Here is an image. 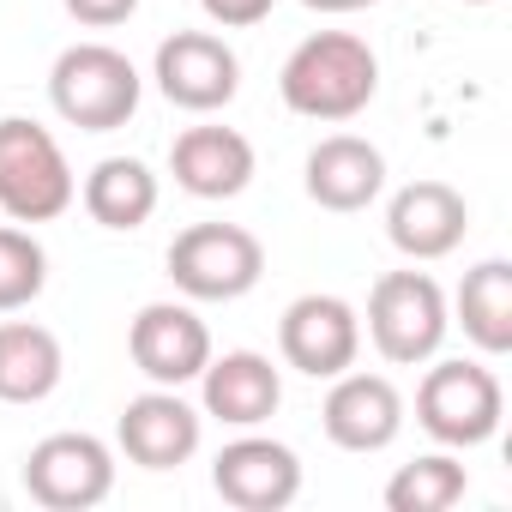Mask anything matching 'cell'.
<instances>
[{"mask_svg": "<svg viewBox=\"0 0 512 512\" xmlns=\"http://www.w3.org/2000/svg\"><path fill=\"white\" fill-rule=\"evenodd\" d=\"M278 91L302 121H356L380 91V55L356 31H314L290 49Z\"/></svg>", "mask_w": 512, "mask_h": 512, "instance_id": "6da1fadb", "label": "cell"}, {"mask_svg": "<svg viewBox=\"0 0 512 512\" xmlns=\"http://www.w3.org/2000/svg\"><path fill=\"white\" fill-rule=\"evenodd\" d=\"M139 97H145L139 67L121 49H109V43H73L49 67V103L79 133H115V127H127L139 115Z\"/></svg>", "mask_w": 512, "mask_h": 512, "instance_id": "7a4b0ae2", "label": "cell"}, {"mask_svg": "<svg viewBox=\"0 0 512 512\" xmlns=\"http://www.w3.org/2000/svg\"><path fill=\"white\" fill-rule=\"evenodd\" d=\"M79 199L61 139L31 115H0V211L13 223H55Z\"/></svg>", "mask_w": 512, "mask_h": 512, "instance_id": "3957f363", "label": "cell"}, {"mask_svg": "<svg viewBox=\"0 0 512 512\" xmlns=\"http://www.w3.org/2000/svg\"><path fill=\"white\" fill-rule=\"evenodd\" d=\"M500 416H506V392H500L494 368H482V362H464V356L434 362L416 386V422L446 452L488 446L500 434Z\"/></svg>", "mask_w": 512, "mask_h": 512, "instance_id": "277c9868", "label": "cell"}, {"mask_svg": "<svg viewBox=\"0 0 512 512\" xmlns=\"http://www.w3.org/2000/svg\"><path fill=\"white\" fill-rule=\"evenodd\" d=\"M169 278L187 302H241L266 278V247L241 223H187L169 241Z\"/></svg>", "mask_w": 512, "mask_h": 512, "instance_id": "5b68a950", "label": "cell"}, {"mask_svg": "<svg viewBox=\"0 0 512 512\" xmlns=\"http://www.w3.org/2000/svg\"><path fill=\"white\" fill-rule=\"evenodd\" d=\"M446 332H452V308L428 272H386L368 290V338L392 368L434 362Z\"/></svg>", "mask_w": 512, "mask_h": 512, "instance_id": "8992f818", "label": "cell"}, {"mask_svg": "<svg viewBox=\"0 0 512 512\" xmlns=\"http://www.w3.org/2000/svg\"><path fill=\"white\" fill-rule=\"evenodd\" d=\"M115 488V452L97 434H49L25 458V494L49 512H91Z\"/></svg>", "mask_w": 512, "mask_h": 512, "instance_id": "52a82bcc", "label": "cell"}, {"mask_svg": "<svg viewBox=\"0 0 512 512\" xmlns=\"http://www.w3.org/2000/svg\"><path fill=\"white\" fill-rule=\"evenodd\" d=\"M151 79L157 91L187 109V115H211V109H229L235 91H241V61L235 49L217 37V31H175L157 43V61H151Z\"/></svg>", "mask_w": 512, "mask_h": 512, "instance_id": "ba28073f", "label": "cell"}, {"mask_svg": "<svg viewBox=\"0 0 512 512\" xmlns=\"http://www.w3.org/2000/svg\"><path fill=\"white\" fill-rule=\"evenodd\" d=\"M211 488L235 512H284L302 494V458L272 434L241 428V440H229L211 458Z\"/></svg>", "mask_w": 512, "mask_h": 512, "instance_id": "9c48e42d", "label": "cell"}, {"mask_svg": "<svg viewBox=\"0 0 512 512\" xmlns=\"http://www.w3.org/2000/svg\"><path fill=\"white\" fill-rule=\"evenodd\" d=\"M278 350L296 374L308 380H332L344 368H356V350H362V314L344 302V296H296L278 320Z\"/></svg>", "mask_w": 512, "mask_h": 512, "instance_id": "30bf717a", "label": "cell"}, {"mask_svg": "<svg viewBox=\"0 0 512 512\" xmlns=\"http://www.w3.org/2000/svg\"><path fill=\"white\" fill-rule=\"evenodd\" d=\"M127 356L151 386H193L211 362V332L187 302H145L127 326Z\"/></svg>", "mask_w": 512, "mask_h": 512, "instance_id": "8fae6325", "label": "cell"}, {"mask_svg": "<svg viewBox=\"0 0 512 512\" xmlns=\"http://www.w3.org/2000/svg\"><path fill=\"white\" fill-rule=\"evenodd\" d=\"M199 434H205V410H193L175 386H151V392L127 398V410L115 422V446L139 470H181L199 452Z\"/></svg>", "mask_w": 512, "mask_h": 512, "instance_id": "7c38bea8", "label": "cell"}, {"mask_svg": "<svg viewBox=\"0 0 512 512\" xmlns=\"http://www.w3.org/2000/svg\"><path fill=\"white\" fill-rule=\"evenodd\" d=\"M320 428L344 452H386L404 434V398L386 374H332V392L320 404Z\"/></svg>", "mask_w": 512, "mask_h": 512, "instance_id": "4fadbf2b", "label": "cell"}, {"mask_svg": "<svg viewBox=\"0 0 512 512\" xmlns=\"http://www.w3.org/2000/svg\"><path fill=\"white\" fill-rule=\"evenodd\" d=\"M386 235H392V247L404 253V260H416V266L446 260V253H458L464 235H470V205L446 181H410L386 205Z\"/></svg>", "mask_w": 512, "mask_h": 512, "instance_id": "5bb4252c", "label": "cell"}, {"mask_svg": "<svg viewBox=\"0 0 512 512\" xmlns=\"http://www.w3.org/2000/svg\"><path fill=\"white\" fill-rule=\"evenodd\" d=\"M199 404H205V416H217L223 428H260V422L278 416L284 380H278L272 356H260V350H223V356H211L205 374H199Z\"/></svg>", "mask_w": 512, "mask_h": 512, "instance_id": "9a60e30c", "label": "cell"}, {"mask_svg": "<svg viewBox=\"0 0 512 512\" xmlns=\"http://www.w3.org/2000/svg\"><path fill=\"white\" fill-rule=\"evenodd\" d=\"M302 187H308V199L320 211H344V217L368 211L380 199V187H386V157H380V145H368L356 133H332V139H320L308 151Z\"/></svg>", "mask_w": 512, "mask_h": 512, "instance_id": "2e32d148", "label": "cell"}, {"mask_svg": "<svg viewBox=\"0 0 512 512\" xmlns=\"http://www.w3.org/2000/svg\"><path fill=\"white\" fill-rule=\"evenodd\" d=\"M169 175L193 199H235L253 181V145L235 127H187L169 145Z\"/></svg>", "mask_w": 512, "mask_h": 512, "instance_id": "e0dca14e", "label": "cell"}, {"mask_svg": "<svg viewBox=\"0 0 512 512\" xmlns=\"http://www.w3.org/2000/svg\"><path fill=\"white\" fill-rule=\"evenodd\" d=\"M67 374L61 338L37 320H0V404H43Z\"/></svg>", "mask_w": 512, "mask_h": 512, "instance_id": "ac0fdd59", "label": "cell"}, {"mask_svg": "<svg viewBox=\"0 0 512 512\" xmlns=\"http://www.w3.org/2000/svg\"><path fill=\"white\" fill-rule=\"evenodd\" d=\"M452 314L482 356H506L512 350V266L506 260L470 266L458 296H452Z\"/></svg>", "mask_w": 512, "mask_h": 512, "instance_id": "d6986e66", "label": "cell"}, {"mask_svg": "<svg viewBox=\"0 0 512 512\" xmlns=\"http://www.w3.org/2000/svg\"><path fill=\"white\" fill-rule=\"evenodd\" d=\"M85 211H91V223L121 229V235L145 229L151 211H157V175L139 157H103L85 175Z\"/></svg>", "mask_w": 512, "mask_h": 512, "instance_id": "ffe728a7", "label": "cell"}, {"mask_svg": "<svg viewBox=\"0 0 512 512\" xmlns=\"http://www.w3.org/2000/svg\"><path fill=\"white\" fill-rule=\"evenodd\" d=\"M470 488V470L452 452H428L416 464H398V476L386 482V506L392 512H446L458 506Z\"/></svg>", "mask_w": 512, "mask_h": 512, "instance_id": "44dd1931", "label": "cell"}, {"mask_svg": "<svg viewBox=\"0 0 512 512\" xmlns=\"http://www.w3.org/2000/svg\"><path fill=\"white\" fill-rule=\"evenodd\" d=\"M49 284V253L31 229L0 223V314H19L43 296Z\"/></svg>", "mask_w": 512, "mask_h": 512, "instance_id": "7402d4cb", "label": "cell"}, {"mask_svg": "<svg viewBox=\"0 0 512 512\" xmlns=\"http://www.w3.org/2000/svg\"><path fill=\"white\" fill-rule=\"evenodd\" d=\"M61 7L91 31H115V25H127L139 13V0H61Z\"/></svg>", "mask_w": 512, "mask_h": 512, "instance_id": "603a6c76", "label": "cell"}, {"mask_svg": "<svg viewBox=\"0 0 512 512\" xmlns=\"http://www.w3.org/2000/svg\"><path fill=\"white\" fill-rule=\"evenodd\" d=\"M205 19L223 25V31H247V25H260L272 13V0H199Z\"/></svg>", "mask_w": 512, "mask_h": 512, "instance_id": "cb8c5ba5", "label": "cell"}, {"mask_svg": "<svg viewBox=\"0 0 512 512\" xmlns=\"http://www.w3.org/2000/svg\"><path fill=\"white\" fill-rule=\"evenodd\" d=\"M308 13H362V7H374V0H302Z\"/></svg>", "mask_w": 512, "mask_h": 512, "instance_id": "d4e9b609", "label": "cell"}, {"mask_svg": "<svg viewBox=\"0 0 512 512\" xmlns=\"http://www.w3.org/2000/svg\"><path fill=\"white\" fill-rule=\"evenodd\" d=\"M464 7H494V0H464Z\"/></svg>", "mask_w": 512, "mask_h": 512, "instance_id": "484cf974", "label": "cell"}]
</instances>
